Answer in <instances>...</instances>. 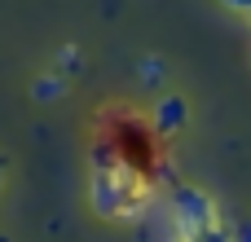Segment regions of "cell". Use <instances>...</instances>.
<instances>
[{"mask_svg": "<svg viewBox=\"0 0 251 242\" xmlns=\"http://www.w3.org/2000/svg\"><path fill=\"white\" fill-rule=\"evenodd\" d=\"M88 198H93V212L101 220H132V216H141V207H150V185L124 163L119 168H93Z\"/></svg>", "mask_w": 251, "mask_h": 242, "instance_id": "obj_1", "label": "cell"}, {"mask_svg": "<svg viewBox=\"0 0 251 242\" xmlns=\"http://www.w3.org/2000/svg\"><path fill=\"white\" fill-rule=\"evenodd\" d=\"M172 220H176V238L190 242V238H199L203 229L216 225V203L203 190H194V185H176L172 190Z\"/></svg>", "mask_w": 251, "mask_h": 242, "instance_id": "obj_2", "label": "cell"}, {"mask_svg": "<svg viewBox=\"0 0 251 242\" xmlns=\"http://www.w3.org/2000/svg\"><path fill=\"white\" fill-rule=\"evenodd\" d=\"M185 119H190V106H185L181 93H163V97L154 101V128H159L163 137L176 132V128H185Z\"/></svg>", "mask_w": 251, "mask_h": 242, "instance_id": "obj_3", "label": "cell"}, {"mask_svg": "<svg viewBox=\"0 0 251 242\" xmlns=\"http://www.w3.org/2000/svg\"><path fill=\"white\" fill-rule=\"evenodd\" d=\"M31 93H35V101H57V97L66 93V79H62V75H44V79H35Z\"/></svg>", "mask_w": 251, "mask_h": 242, "instance_id": "obj_4", "label": "cell"}, {"mask_svg": "<svg viewBox=\"0 0 251 242\" xmlns=\"http://www.w3.org/2000/svg\"><path fill=\"white\" fill-rule=\"evenodd\" d=\"M57 71H62V75H79V71H84V57H79V48H71V44H66V48L57 53Z\"/></svg>", "mask_w": 251, "mask_h": 242, "instance_id": "obj_5", "label": "cell"}, {"mask_svg": "<svg viewBox=\"0 0 251 242\" xmlns=\"http://www.w3.org/2000/svg\"><path fill=\"white\" fill-rule=\"evenodd\" d=\"M137 75H141L146 84H159V79H163V62H159V57H146V62L137 66Z\"/></svg>", "mask_w": 251, "mask_h": 242, "instance_id": "obj_6", "label": "cell"}, {"mask_svg": "<svg viewBox=\"0 0 251 242\" xmlns=\"http://www.w3.org/2000/svg\"><path fill=\"white\" fill-rule=\"evenodd\" d=\"M229 13H238V18H251V0H221Z\"/></svg>", "mask_w": 251, "mask_h": 242, "instance_id": "obj_7", "label": "cell"}, {"mask_svg": "<svg viewBox=\"0 0 251 242\" xmlns=\"http://www.w3.org/2000/svg\"><path fill=\"white\" fill-rule=\"evenodd\" d=\"M229 242H251V220L234 225V229H229Z\"/></svg>", "mask_w": 251, "mask_h": 242, "instance_id": "obj_8", "label": "cell"}, {"mask_svg": "<svg viewBox=\"0 0 251 242\" xmlns=\"http://www.w3.org/2000/svg\"><path fill=\"white\" fill-rule=\"evenodd\" d=\"M4 163H9V159H4V154H0V185H4Z\"/></svg>", "mask_w": 251, "mask_h": 242, "instance_id": "obj_9", "label": "cell"}]
</instances>
